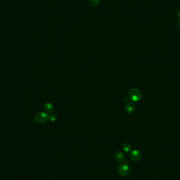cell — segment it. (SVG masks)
<instances>
[{"label":"cell","mask_w":180,"mask_h":180,"mask_svg":"<svg viewBox=\"0 0 180 180\" xmlns=\"http://www.w3.org/2000/svg\"><path fill=\"white\" fill-rule=\"evenodd\" d=\"M178 18L180 19V11L178 12Z\"/></svg>","instance_id":"11"},{"label":"cell","mask_w":180,"mask_h":180,"mask_svg":"<svg viewBox=\"0 0 180 180\" xmlns=\"http://www.w3.org/2000/svg\"><path fill=\"white\" fill-rule=\"evenodd\" d=\"M90 3L93 6H97L100 3V0H89Z\"/></svg>","instance_id":"10"},{"label":"cell","mask_w":180,"mask_h":180,"mask_svg":"<svg viewBox=\"0 0 180 180\" xmlns=\"http://www.w3.org/2000/svg\"><path fill=\"white\" fill-rule=\"evenodd\" d=\"M48 120H49L51 121L52 122H54L55 121H56V120L57 119V116L54 113H52L49 114L48 116Z\"/></svg>","instance_id":"9"},{"label":"cell","mask_w":180,"mask_h":180,"mask_svg":"<svg viewBox=\"0 0 180 180\" xmlns=\"http://www.w3.org/2000/svg\"><path fill=\"white\" fill-rule=\"evenodd\" d=\"M142 157V153L138 150H134L130 153V158L133 161L137 162L140 161Z\"/></svg>","instance_id":"4"},{"label":"cell","mask_w":180,"mask_h":180,"mask_svg":"<svg viewBox=\"0 0 180 180\" xmlns=\"http://www.w3.org/2000/svg\"><path fill=\"white\" fill-rule=\"evenodd\" d=\"M179 26H180V22H179Z\"/></svg>","instance_id":"12"},{"label":"cell","mask_w":180,"mask_h":180,"mask_svg":"<svg viewBox=\"0 0 180 180\" xmlns=\"http://www.w3.org/2000/svg\"><path fill=\"white\" fill-rule=\"evenodd\" d=\"M123 149L126 153L129 152L131 150V145L129 143L126 142L123 145Z\"/></svg>","instance_id":"8"},{"label":"cell","mask_w":180,"mask_h":180,"mask_svg":"<svg viewBox=\"0 0 180 180\" xmlns=\"http://www.w3.org/2000/svg\"><path fill=\"white\" fill-rule=\"evenodd\" d=\"M35 119L38 123L40 124H44L47 121L48 119L47 115L45 113L40 112L36 114Z\"/></svg>","instance_id":"3"},{"label":"cell","mask_w":180,"mask_h":180,"mask_svg":"<svg viewBox=\"0 0 180 180\" xmlns=\"http://www.w3.org/2000/svg\"><path fill=\"white\" fill-rule=\"evenodd\" d=\"M118 173L121 176H126L130 173V167L126 163H121L117 167Z\"/></svg>","instance_id":"2"},{"label":"cell","mask_w":180,"mask_h":180,"mask_svg":"<svg viewBox=\"0 0 180 180\" xmlns=\"http://www.w3.org/2000/svg\"><path fill=\"white\" fill-rule=\"evenodd\" d=\"M114 158L117 162H122L124 161L125 157L121 151H117L114 154Z\"/></svg>","instance_id":"6"},{"label":"cell","mask_w":180,"mask_h":180,"mask_svg":"<svg viewBox=\"0 0 180 180\" xmlns=\"http://www.w3.org/2000/svg\"><path fill=\"white\" fill-rule=\"evenodd\" d=\"M126 112L128 114H132L134 112L135 110V106L132 102H129L125 107Z\"/></svg>","instance_id":"5"},{"label":"cell","mask_w":180,"mask_h":180,"mask_svg":"<svg viewBox=\"0 0 180 180\" xmlns=\"http://www.w3.org/2000/svg\"><path fill=\"white\" fill-rule=\"evenodd\" d=\"M130 98L134 102H138L141 100L142 97L141 91L138 88H133L129 91Z\"/></svg>","instance_id":"1"},{"label":"cell","mask_w":180,"mask_h":180,"mask_svg":"<svg viewBox=\"0 0 180 180\" xmlns=\"http://www.w3.org/2000/svg\"><path fill=\"white\" fill-rule=\"evenodd\" d=\"M53 109H54L53 105L52 104H51V103H46L44 106V111L46 113H48L52 112V111H53Z\"/></svg>","instance_id":"7"}]
</instances>
